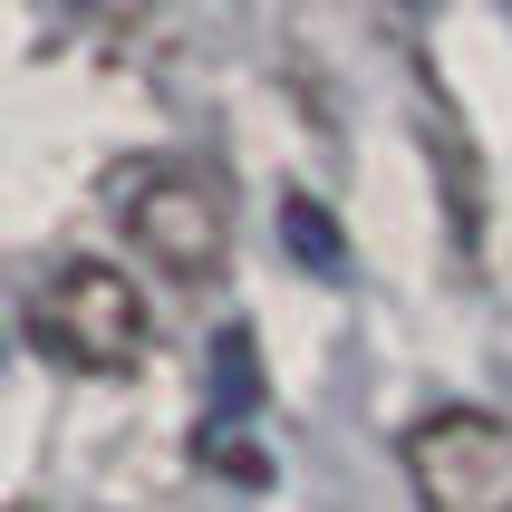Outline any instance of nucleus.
Listing matches in <instances>:
<instances>
[{"mask_svg": "<svg viewBox=\"0 0 512 512\" xmlns=\"http://www.w3.org/2000/svg\"><path fill=\"white\" fill-rule=\"evenodd\" d=\"M145 290L116 271V261H68L39 300H29V348L49 368H78V377H126L145 358Z\"/></svg>", "mask_w": 512, "mask_h": 512, "instance_id": "nucleus-1", "label": "nucleus"}, {"mask_svg": "<svg viewBox=\"0 0 512 512\" xmlns=\"http://www.w3.org/2000/svg\"><path fill=\"white\" fill-rule=\"evenodd\" d=\"M281 232H290V252L310 261V271H329V281L348 271V252H339V223H329V213H319L310 194H290V203H281Z\"/></svg>", "mask_w": 512, "mask_h": 512, "instance_id": "nucleus-5", "label": "nucleus"}, {"mask_svg": "<svg viewBox=\"0 0 512 512\" xmlns=\"http://www.w3.org/2000/svg\"><path fill=\"white\" fill-rule=\"evenodd\" d=\"M397 455L426 512H512V426L493 406H435L406 426Z\"/></svg>", "mask_w": 512, "mask_h": 512, "instance_id": "nucleus-2", "label": "nucleus"}, {"mask_svg": "<svg viewBox=\"0 0 512 512\" xmlns=\"http://www.w3.org/2000/svg\"><path fill=\"white\" fill-rule=\"evenodd\" d=\"M252 406H261L252 329H223V339H213V426H223V416H252Z\"/></svg>", "mask_w": 512, "mask_h": 512, "instance_id": "nucleus-4", "label": "nucleus"}, {"mask_svg": "<svg viewBox=\"0 0 512 512\" xmlns=\"http://www.w3.org/2000/svg\"><path fill=\"white\" fill-rule=\"evenodd\" d=\"M126 232H136V252L165 271V281H213L232 252V203L213 174L194 165H155L126 184Z\"/></svg>", "mask_w": 512, "mask_h": 512, "instance_id": "nucleus-3", "label": "nucleus"}]
</instances>
